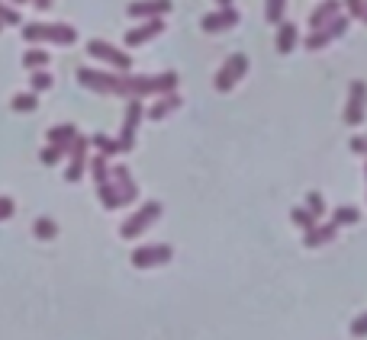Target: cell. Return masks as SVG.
Returning <instances> with one entry per match:
<instances>
[{"label": "cell", "mask_w": 367, "mask_h": 340, "mask_svg": "<svg viewBox=\"0 0 367 340\" xmlns=\"http://www.w3.org/2000/svg\"><path fill=\"white\" fill-rule=\"evenodd\" d=\"M178 71H164V74H129L122 71L120 74V87H116V97H126V100H132V97H139V100H145V97H161V93H171L178 90Z\"/></svg>", "instance_id": "6da1fadb"}, {"label": "cell", "mask_w": 367, "mask_h": 340, "mask_svg": "<svg viewBox=\"0 0 367 340\" xmlns=\"http://www.w3.org/2000/svg\"><path fill=\"white\" fill-rule=\"evenodd\" d=\"M161 212H164V206L155 203V199H151V203H145V206H139V212H132L129 219L120 225V238L122 241H135L142 231H149L151 225L161 219Z\"/></svg>", "instance_id": "7a4b0ae2"}, {"label": "cell", "mask_w": 367, "mask_h": 340, "mask_svg": "<svg viewBox=\"0 0 367 340\" xmlns=\"http://www.w3.org/2000/svg\"><path fill=\"white\" fill-rule=\"evenodd\" d=\"M245 74H248V55L236 52V55H229L226 61H223V68H219L216 77H213V87H216L219 93H229Z\"/></svg>", "instance_id": "3957f363"}, {"label": "cell", "mask_w": 367, "mask_h": 340, "mask_svg": "<svg viewBox=\"0 0 367 340\" xmlns=\"http://www.w3.org/2000/svg\"><path fill=\"white\" fill-rule=\"evenodd\" d=\"M122 74V71H120ZM120 74H110V71H97V68H77V83L91 93H104L116 97V87H120Z\"/></svg>", "instance_id": "277c9868"}, {"label": "cell", "mask_w": 367, "mask_h": 340, "mask_svg": "<svg viewBox=\"0 0 367 340\" xmlns=\"http://www.w3.org/2000/svg\"><path fill=\"white\" fill-rule=\"evenodd\" d=\"M348 26H351V17L348 13H339V17L332 19V23H326L322 29H312L310 36H306V48H310V52H319V48H326L329 42H335V39L345 36Z\"/></svg>", "instance_id": "5b68a950"}, {"label": "cell", "mask_w": 367, "mask_h": 340, "mask_svg": "<svg viewBox=\"0 0 367 340\" xmlns=\"http://www.w3.org/2000/svg\"><path fill=\"white\" fill-rule=\"evenodd\" d=\"M87 55L97 58V61H106V65L116 68V71H132V55H126L122 48L110 46L104 39H91V42H87Z\"/></svg>", "instance_id": "8992f818"}, {"label": "cell", "mask_w": 367, "mask_h": 340, "mask_svg": "<svg viewBox=\"0 0 367 340\" xmlns=\"http://www.w3.org/2000/svg\"><path fill=\"white\" fill-rule=\"evenodd\" d=\"M171 257H174V248H171V244H145V248L132 250L129 263L135 270H151V267H164V263H171Z\"/></svg>", "instance_id": "52a82bcc"}, {"label": "cell", "mask_w": 367, "mask_h": 340, "mask_svg": "<svg viewBox=\"0 0 367 340\" xmlns=\"http://www.w3.org/2000/svg\"><path fill=\"white\" fill-rule=\"evenodd\" d=\"M142 116H145V106H142L139 97H132L129 103H126V116H122V129H120V151H132L135 148V132H139V122Z\"/></svg>", "instance_id": "ba28073f"}, {"label": "cell", "mask_w": 367, "mask_h": 340, "mask_svg": "<svg viewBox=\"0 0 367 340\" xmlns=\"http://www.w3.org/2000/svg\"><path fill=\"white\" fill-rule=\"evenodd\" d=\"M367 116V83L351 81L348 100H345V126H361Z\"/></svg>", "instance_id": "9c48e42d"}, {"label": "cell", "mask_w": 367, "mask_h": 340, "mask_svg": "<svg viewBox=\"0 0 367 340\" xmlns=\"http://www.w3.org/2000/svg\"><path fill=\"white\" fill-rule=\"evenodd\" d=\"M238 23H242V17H238L236 7H219V10H213V13H207V17L200 19V29H203V32H209V36H216V32L236 29Z\"/></svg>", "instance_id": "30bf717a"}, {"label": "cell", "mask_w": 367, "mask_h": 340, "mask_svg": "<svg viewBox=\"0 0 367 340\" xmlns=\"http://www.w3.org/2000/svg\"><path fill=\"white\" fill-rule=\"evenodd\" d=\"M87 148H91V138H84V135H77L75 141H71V148H68V154H71V164H68V170H65L68 183H77V180L84 177V170H87Z\"/></svg>", "instance_id": "8fae6325"}, {"label": "cell", "mask_w": 367, "mask_h": 340, "mask_svg": "<svg viewBox=\"0 0 367 340\" xmlns=\"http://www.w3.org/2000/svg\"><path fill=\"white\" fill-rule=\"evenodd\" d=\"M161 32H164V17L142 19L139 26L126 32V46H129V48H139V46H145V42H151L155 36H161Z\"/></svg>", "instance_id": "7c38bea8"}, {"label": "cell", "mask_w": 367, "mask_h": 340, "mask_svg": "<svg viewBox=\"0 0 367 340\" xmlns=\"http://www.w3.org/2000/svg\"><path fill=\"white\" fill-rule=\"evenodd\" d=\"M171 10H174L171 0H132L126 7V13L132 19H155V17H168Z\"/></svg>", "instance_id": "4fadbf2b"}, {"label": "cell", "mask_w": 367, "mask_h": 340, "mask_svg": "<svg viewBox=\"0 0 367 340\" xmlns=\"http://www.w3.org/2000/svg\"><path fill=\"white\" fill-rule=\"evenodd\" d=\"M110 180H113L116 190H120L122 206H129V203H135V199H139V183L132 180V170H129L126 164L110 167Z\"/></svg>", "instance_id": "5bb4252c"}, {"label": "cell", "mask_w": 367, "mask_h": 340, "mask_svg": "<svg viewBox=\"0 0 367 340\" xmlns=\"http://www.w3.org/2000/svg\"><path fill=\"white\" fill-rule=\"evenodd\" d=\"M339 238V225L335 221H329V225H312L310 231H303V244L310 250H316V248H326V244H332V241Z\"/></svg>", "instance_id": "9a60e30c"}, {"label": "cell", "mask_w": 367, "mask_h": 340, "mask_svg": "<svg viewBox=\"0 0 367 340\" xmlns=\"http://www.w3.org/2000/svg\"><path fill=\"white\" fill-rule=\"evenodd\" d=\"M180 93L178 90H171V93H161L158 100H155V106H151V110H145V116H149L151 122H161L164 119V116H171V112L174 110H180Z\"/></svg>", "instance_id": "2e32d148"}, {"label": "cell", "mask_w": 367, "mask_h": 340, "mask_svg": "<svg viewBox=\"0 0 367 340\" xmlns=\"http://www.w3.org/2000/svg\"><path fill=\"white\" fill-rule=\"evenodd\" d=\"M341 13V0H322L319 7L310 13V29H322L326 23H332V19Z\"/></svg>", "instance_id": "e0dca14e"}, {"label": "cell", "mask_w": 367, "mask_h": 340, "mask_svg": "<svg viewBox=\"0 0 367 340\" xmlns=\"http://www.w3.org/2000/svg\"><path fill=\"white\" fill-rule=\"evenodd\" d=\"M297 42H300V32H297V26L293 23H277V39H274V46H277V52L281 55H290L293 48H297Z\"/></svg>", "instance_id": "ac0fdd59"}, {"label": "cell", "mask_w": 367, "mask_h": 340, "mask_svg": "<svg viewBox=\"0 0 367 340\" xmlns=\"http://www.w3.org/2000/svg\"><path fill=\"white\" fill-rule=\"evenodd\" d=\"M77 138V126H71V122H62V126H52L48 129V145H58V148H71V141Z\"/></svg>", "instance_id": "d6986e66"}, {"label": "cell", "mask_w": 367, "mask_h": 340, "mask_svg": "<svg viewBox=\"0 0 367 340\" xmlns=\"http://www.w3.org/2000/svg\"><path fill=\"white\" fill-rule=\"evenodd\" d=\"M48 42H55V46H75L77 29L68 26V23H48Z\"/></svg>", "instance_id": "ffe728a7"}, {"label": "cell", "mask_w": 367, "mask_h": 340, "mask_svg": "<svg viewBox=\"0 0 367 340\" xmlns=\"http://www.w3.org/2000/svg\"><path fill=\"white\" fill-rule=\"evenodd\" d=\"M97 199L104 203V209H120L122 206V196H120V190H116L113 180H106V183L97 186Z\"/></svg>", "instance_id": "44dd1931"}, {"label": "cell", "mask_w": 367, "mask_h": 340, "mask_svg": "<svg viewBox=\"0 0 367 340\" xmlns=\"http://www.w3.org/2000/svg\"><path fill=\"white\" fill-rule=\"evenodd\" d=\"M91 148H97V154H104V157H113V154H122L120 151V141L110 135H104V132H97L94 138H91Z\"/></svg>", "instance_id": "7402d4cb"}, {"label": "cell", "mask_w": 367, "mask_h": 340, "mask_svg": "<svg viewBox=\"0 0 367 340\" xmlns=\"http://www.w3.org/2000/svg\"><path fill=\"white\" fill-rule=\"evenodd\" d=\"M23 42H29V46L48 42V23H26L23 26Z\"/></svg>", "instance_id": "603a6c76"}, {"label": "cell", "mask_w": 367, "mask_h": 340, "mask_svg": "<svg viewBox=\"0 0 367 340\" xmlns=\"http://www.w3.org/2000/svg\"><path fill=\"white\" fill-rule=\"evenodd\" d=\"M332 221H335L339 228H345V225H358L361 209H355V206H339V209L332 212Z\"/></svg>", "instance_id": "cb8c5ba5"}, {"label": "cell", "mask_w": 367, "mask_h": 340, "mask_svg": "<svg viewBox=\"0 0 367 340\" xmlns=\"http://www.w3.org/2000/svg\"><path fill=\"white\" fill-rule=\"evenodd\" d=\"M87 167H91V177H94V183H97V186L110 180V164H106V157H104V154L91 157V161H87Z\"/></svg>", "instance_id": "d4e9b609"}, {"label": "cell", "mask_w": 367, "mask_h": 340, "mask_svg": "<svg viewBox=\"0 0 367 340\" xmlns=\"http://www.w3.org/2000/svg\"><path fill=\"white\" fill-rule=\"evenodd\" d=\"M23 68H29V71L48 68V52L46 48H29V52H23Z\"/></svg>", "instance_id": "484cf974"}, {"label": "cell", "mask_w": 367, "mask_h": 340, "mask_svg": "<svg viewBox=\"0 0 367 340\" xmlns=\"http://www.w3.org/2000/svg\"><path fill=\"white\" fill-rule=\"evenodd\" d=\"M283 13H287V0H264V19L267 23H283Z\"/></svg>", "instance_id": "4316f807"}, {"label": "cell", "mask_w": 367, "mask_h": 340, "mask_svg": "<svg viewBox=\"0 0 367 340\" xmlns=\"http://www.w3.org/2000/svg\"><path fill=\"white\" fill-rule=\"evenodd\" d=\"M290 221L293 225H297V228H303V231H310L312 225H316V215H312L310 209H306V206H297V209H290Z\"/></svg>", "instance_id": "83f0119b"}, {"label": "cell", "mask_w": 367, "mask_h": 340, "mask_svg": "<svg viewBox=\"0 0 367 340\" xmlns=\"http://www.w3.org/2000/svg\"><path fill=\"white\" fill-rule=\"evenodd\" d=\"M10 106H13L17 112H36L39 100H36V93H17V97L10 100Z\"/></svg>", "instance_id": "f1b7e54d"}, {"label": "cell", "mask_w": 367, "mask_h": 340, "mask_svg": "<svg viewBox=\"0 0 367 340\" xmlns=\"http://www.w3.org/2000/svg\"><path fill=\"white\" fill-rule=\"evenodd\" d=\"M32 231H36V238H39V241H52V238L58 234V225H55L52 219H46V215H42V219H36Z\"/></svg>", "instance_id": "f546056e"}, {"label": "cell", "mask_w": 367, "mask_h": 340, "mask_svg": "<svg viewBox=\"0 0 367 340\" xmlns=\"http://www.w3.org/2000/svg\"><path fill=\"white\" fill-rule=\"evenodd\" d=\"M29 83H32V93H42V90H52V83H55V77H52V74H48L46 68H39V71H32Z\"/></svg>", "instance_id": "4dcf8cb0"}, {"label": "cell", "mask_w": 367, "mask_h": 340, "mask_svg": "<svg viewBox=\"0 0 367 340\" xmlns=\"http://www.w3.org/2000/svg\"><path fill=\"white\" fill-rule=\"evenodd\" d=\"M65 154H68L65 148H58V145H46V148H42V151H39V161H42V164H48V167H52V164H58V161H62V157H65Z\"/></svg>", "instance_id": "1f68e13d"}, {"label": "cell", "mask_w": 367, "mask_h": 340, "mask_svg": "<svg viewBox=\"0 0 367 340\" xmlns=\"http://www.w3.org/2000/svg\"><path fill=\"white\" fill-rule=\"evenodd\" d=\"M306 209H310L316 219H322V215H326V199H322V193H316V190L306 193Z\"/></svg>", "instance_id": "d6a6232c"}, {"label": "cell", "mask_w": 367, "mask_h": 340, "mask_svg": "<svg viewBox=\"0 0 367 340\" xmlns=\"http://www.w3.org/2000/svg\"><path fill=\"white\" fill-rule=\"evenodd\" d=\"M0 23H3V26H19L23 19H19L17 7H10V3H3V0H0Z\"/></svg>", "instance_id": "836d02e7"}, {"label": "cell", "mask_w": 367, "mask_h": 340, "mask_svg": "<svg viewBox=\"0 0 367 340\" xmlns=\"http://www.w3.org/2000/svg\"><path fill=\"white\" fill-rule=\"evenodd\" d=\"M364 3H367V0H341V7H345V13H348L351 19L364 17Z\"/></svg>", "instance_id": "e575fe53"}, {"label": "cell", "mask_w": 367, "mask_h": 340, "mask_svg": "<svg viewBox=\"0 0 367 340\" xmlns=\"http://www.w3.org/2000/svg\"><path fill=\"white\" fill-rule=\"evenodd\" d=\"M351 337H367V312H361L355 321H351Z\"/></svg>", "instance_id": "d590c367"}, {"label": "cell", "mask_w": 367, "mask_h": 340, "mask_svg": "<svg viewBox=\"0 0 367 340\" xmlns=\"http://www.w3.org/2000/svg\"><path fill=\"white\" fill-rule=\"evenodd\" d=\"M17 212V206H13V199L10 196H0V221H7L10 215Z\"/></svg>", "instance_id": "8d00e7d4"}, {"label": "cell", "mask_w": 367, "mask_h": 340, "mask_svg": "<svg viewBox=\"0 0 367 340\" xmlns=\"http://www.w3.org/2000/svg\"><path fill=\"white\" fill-rule=\"evenodd\" d=\"M351 151L367 157V135H355V138H351Z\"/></svg>", "instance_id": "74e56055"}, {"label": "cell", "mask_w": 367, "mask_h": 340, "mask_svg": "<svg viewBox=\"0 0 367 340\" xmlns=\"http://www.w3.org/2000/svg\"><path fill=\"white\" fill-rule=\"evenodd\" d=\"M32 7H36V10H48V7H52V0H32Z\"/></svg>", "instance_id": "f35d334b"}, {"label": "cell", "mask_w": 367, "mask_h": 340, "mask_svg": "<svg viewBox=\"0 0 367 340\" xmlns=\"http://www.w3.org/2000/svg\"><path fill=\"white\" fill-rule=\"evenodd\" d=\"M236 0H216V7H232Z\"/></svg>", "instance_id": "ab89813d"}, {"label": "cell", "mask_w": 367, "mask_h": 340, "mask_svg": "<svg viewBox=\"0 0 367 340\" xmlns=\"http://www.w3.org/2000/svg\"><path fill=\"white\" fill-rule=\"evenodd\" d=\"M10 3H13V7H17V3H32V0H10Z\"/></svg>", "instance_id": "60d3db41"}, {"label": "cell", "mask_w": 367, "mask_h": 340, "mask_svg": "<svg viewBox=\"0 0 367 340\" xmlns=\"http://www.w3.org/2000/svg\"><path fill=\"white\" fill-rule=\"evenodd\" d=\"M361 19H364V23H367V3H364V17H361Z\"/></svg>", "instance_id": "b9f144b4"}, {"label": "cell", "mask_w": 367, "mask_h": 340, "mask_svg": "<svg viewBox=\"0 0 367 340\" xmlns=\"http://www.w3.org/2000/svg\"><path fill=\"white\" fill-rule=\"evenodd\" d=\"M364 177H367V164H364Z\"/></svg>", "instance_id": "7bdbcfd3"}, {"label": "cell", "mask_w": 367, "mask_h": 340, "mask_svg": "<svg viewBox=\"0 0 367 340\" xmlns=\"http://www.w3.org/2000/svg\"><path fill=\"white\" fill-rule=\"evenodd\" d=\"M0 29H3V23H0Z\"/></svg>", "instance_id": "ee69618b"}]
</instances>
